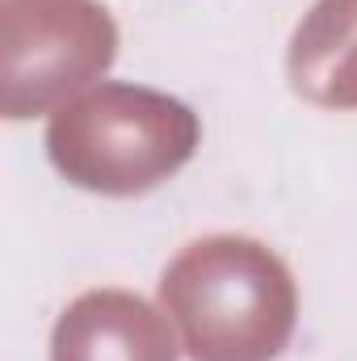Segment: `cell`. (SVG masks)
<instances>
[{
	"label": "cell",
	"mask_w": 357,
	"mask_h": 361,
	"mask_svg": "<svg viewBox=\"0 0 357 361\" xmlns=\"http://www.w3.org/2000/svg\"><path fill=\"white\" fill-rule=\"evenodd\" d=\"M160 298L193 361H273L294 332V281L257 240L210 235L164 269Z\"/></svg>",
	"instance_id": "6da1fadb"
},
{
	"label": "cell",
	"mask_w": 357,
	"mask_h": 361,
	"mask_svg": "<svg viewBox=\"0 0 357 361\" xmlns=\"http://www.w3.org/2000/svg\"><path fill=\"white\" fill-rule=\"evenodd\" d=\"M47 147L55 169L80 189L143 193L193 156L198 118L164 92L101 85L55 114Z\"/></svg>",
	"instance_id": "7a4b0ae2"
},
{
	"label": "cell",
	"mask_w": 357,
	"mask_h": 361,
	"mask_svg": "<svg viewBox=\"0 0 357 361\" xmlns=\"http://www.w3.org/2000/svg\"><path fill=\"white\" fill-rule=\"evenodd\" d=\"M34 55L4 63V114L30 118L109 68L118 34L92 0H34Z\"/></svg>",
	"instance_id": "3957f363"
},
{
	"label": "cell",
	"mask_w": 357,
	"mask_h": 361,
	"mask_svg": "<svg viewBox=\"0 0 357 361\" xmlns=\"http://www.w3.org/2000/svg\"><path fill=\"white\" fill-rule=\"evenodd\" d=\"M55 361H177L169 324L135 294L92 290L76 298L51 341Z\"/></svg>",
	"instance_id": "277c9868"
},
{
	"label": "cell",
	"mask_w": 357,
	"mask_h": 361,
	"mask_svg": "<svg viewBox=\"0 0 357 361\" xmlns=\"http://www.w3.org/2000/svg\"><path fill=\"white\" fill-rule=\"evenodd\" d=\"M290 85L298 97L357 109V0H320L290 42Z\"/></svg>",
	"instance_id": "5b68a950"
}]
</instances>
